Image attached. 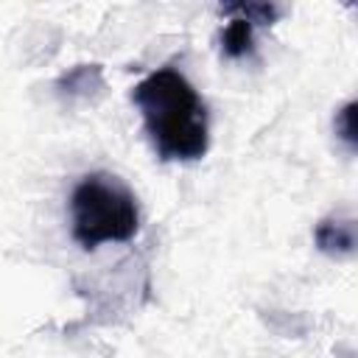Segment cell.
<instances>
[{
    "label": "cell",
    "instance_id": "1",
    "mask_svg": "<svg viewBox=\"0 0 358 358\" xmlns=\"http://www.w3.org/2000/svg\"><path fill=\"white\" fill-rule=\"evenodd\" d=\"M143 115V126L159 159L193 162L210 148L207 106L196 87L176 67L148 73L131 92Z\"/></svg>",
    "mask_w": 358,
    "mask_h": 358
},
{
    "label": "cell",
    "instance_id": "2",
    "mask_svg": "<svg viewBox=\"0 0 358 358\" xmlns=\"http://www.w3.org/2000/svg\"><path fill=\"white\" fill-rule=\"evenodd\" d=\"M73 238L92 252L101 243L131 241L140 229V207L134 190L115 173L95 171L81 176L70 196Z\"/></svg>",
    "mask_w": 358,
    "mask_h": 358
},
{
    "label": "cell",
    "instance_id": "3",
    "mask_svg": "<svg viewBox=\"0 0 358 358\" xmlns=\"http://www.w3.org/2000/svg\"><path fill=\"white\" fill-rule=\"evenodd\" d=\"M316 246L324 252V255H333V257H347L355 252V224L347 218H324L319 221L316 232Z\"/></svg>",
    "mask_w": 358,
    "mask_h": 358
},
{
    "label": "cell",
    "instance_id": "4",
    "mask_svg": "<svg viewBox=\"0 0 358 358\" xmlns=\"http://www.w3.org/2000/svg\"><path fill=\"white\" fill-rule=\"evenodd\" d=\"M252 34H255V25L241 20V17H232L229 25L224 28L221 34V48L229 59H241L246 53H252Z\"/></svg>",
    "mask_w": 358,
    "mask_h": 358
},
{
    "label": "cell",
    "instance_id": "5",
    "mask_svg": "<svg viewBox=\"0 0 358 358\" xmlns=\"http://www.w3.org/2000/svg\"><path fill=\"white\" fill-rule=\"evenodd\" d=\"M221 11L227 17H241L252 25H271L280 17V8L274 3H229Z\"/></svg>",
    "mask_w": 358,
    "mask_h": 358
},
{
    "label": "cell",
    "instance_id": "6",
    "mask_svg": "<svg viewBox=\"0 0 358 358\" xmlns=\"http://www.w3.org/2000/svg\"><path fill=\"white\" fill-rule=\"evenodd\" d=\"M336 131H338V137H341L350 148H355V101H350V103L336 115Z\"/></svg>",
    "mask_w": 358,
    "mask_h": 358
}]
</instances>
